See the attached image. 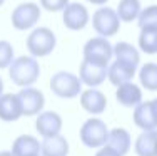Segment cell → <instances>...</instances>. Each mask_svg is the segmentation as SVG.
I'll list each match as a JSON object with an SVG mask.
<instances>
[{"instance_id": "5bb4252c", "label": "cell", "mask_w": 157, "mask_h": 156, "mask_svg": "<svg viewBox=\"0 0 157 156\" xmlns=\"http://www.w3.org/2000/svg\"><path fill=\"white\" fill-rule=\"evenodd\" d=\"M24 116L22 104L17 94H2L0 96V119L12 122Z\"/></svg>"}, {"instance_id": "8992f818", "label": "cell", "mask_w": 157, "mask_h": 156, "mask_svg": "<svg viewBox=\"0 0 157 156\" xmlns=\"http://www.w3.org/2000/svg\"><path fill=\"white\" fill-rule=\"evenodd\" d=\"M92 27L99 34V37H112L121 30V18L117 12L109 7L97 9L92 15Z\"/></svg>"}, {"instance_id": "2e32d148", "label": "cell", "mask_w": 157, "mask_h": 156, "mask_svg": "<svg viewBox=\"0 0 157 156\" xmlns=\"http://www.w3.org/2000/svg\"><path fill=\"white\" fill-rule=\"evenodd\" d=\"M136 67L125 64V62L121 61H115L114 64L109 67V72H107V79L114 84L115 87L122 86V84L127 82H132V77L136 76Z\"/></svg>"}, {"instance_id": "d6a6232c", "label": "cell", "mask_w": 157, "mask_h": 156, "mask_svg": "<svg viewBox=\"0 0 157 156\" xmlns=\"http://www.w3.org/2000/svg\"><path fill=\"white\" fill-rule=\"evenodd\" d=\"M3 2H5V0H0V7H2V5H3Z\"/></svg>"}, {"instance_id": "9a60e30c", "label": "cell", "mask_w": 157, "mask_h": 156, "mask_svg": "<svg viewBox=\"0 0 157 156\" xmlns=\"http://www.w3.org/2000/svg\"><path fill=\"white\" fill-rule=\"evenodd\" d=\"M42 144L32 134H22L12 143L13 156H40Z\"/></svg>"}, {"instance_id": "9c48e42d", "label": "cell", "mask_w": 157, "mask_h": 156, "mask_svg": "<svg viewBox=\"0 0 157 156\" xmlns=\"http://www.w3.org/2000/svg\"><path fill=\"white\" fill-rule=\"evenodd\" d=\"M89 10L85 9V5L82 3H69L63 9V25L69 30H82L85 29V25L89 24Z\"/></svg>"}, {"instance_id": "ffe728a7", "label": "cell", "mask_w": 157, "mask_h": 156, "mask_svg": "<svg viewBox=\"0 0 157 156\" xmlns=\"http://www.w3.org/2000/svg\"><path fill=\"white\" fill-rule=\"evenodd\" d=\"M114 55H115V61H121L125 62V64L132 66V67H139L140 64V54L132 44L129 42H117L114 46Z\"/></svg>"}, {"instance_id": "5b68a950", "label": "cell", "mask_w": 157, "mask_h": 156, "mask_svg": "<svg viewBox=\"0 0 157 156\" xmlns=\"http://www.w3.org/2000/svg\"><path fill=\"white\" fill-rule=\"evenodd\" d=\"M112 55H114V46L105 37H94L84 46V61L109 67Z\"/></svg>"}, {"instance_id": "603a6c76", "label": "cell", "mask_w": 157, "mask_h": 156, "mask_svg": "<svg viewBox=\"0 0 157 156\" xmlns=\"http://www.w3.org/2000/svg\"><path fill=\"white\" fill-rule=\"evenodd\" d=\"M139 79L142 87L147 91H157V64L155 62H145L139 70Z\"/></svg>"}, {"instance_id": "cb8c5ba5", "label": "cell", "mask_w": 157, "mask_h": 156, "mask_svg": "<svg viewBox=\"0 0 157 156\" xmlns=\"http://www.w3.org/2000/svg\"><path fill=\"white\" fill-rule=\"evenodd\" d=\"M139 47L145 54H157V29H140Z\"/></svg>"}, {"instance_id": "83f0119b", "label": "cell", "mask_w": 157, "mask_h": 156, "mask_svg": "<svg viewBox=\"0 0 157 156\" xmlns=\"http://www.w3.org/2000/svg\"><path fill=\"white\" fill-rule=\"evenodd\" d=\"M95 156H121V154H119L117 151H114L110 146H107V144H105V146H102L99 151H97Z\"/></svg>"}, {"instance_id": "f1b7e54d", "label": "cell", "mask_w": 157, "mask_h": 156, "mask_svg": "<svg viewBox=\"0 0 157 156\" xmlns=\"http://www.w3.org/2000/svg\"><path fill=\"white\" fill-rule=\"evenodd\" d=\"M90 3H94V5H104V3H107L109 0H89Z\"/></svg>"}, {"instance_id": "277c9868", "label": "cell", "mask_w": 157, "mask_h": 156, "mask_svg": "<svg viewBox=\"0 0 157 156\" xmlns=\"http://www.w3.org/2000/svg\"><path fill=\"white\" fill-rule=\"evenodd\" d=\"M109 129L107 124L99 118H90L80 128V141L87 148H102L107 143Z\"/></svg>"}, {"instance_id": "44dd1931", "label": "cell", "mask_w": 157, "mask_h": 156, "mask_svg": "<svg viewBox=\"0 0 157 156\" xmlns=\"http://www.w3.org/2000/svg\"><path fill=\"white\" fill-rule=\"evenodd\" d=\"M157 144V129L155 131H142L139 138L136 139L134 150L137 156H154Z\"/></svg>"}, {"instance_id": "ac0fdd59", "label": "cell", "mask_w": 157, "mask_h": 156, "mask_svg": "<svg viewBox=\"0 0 157 156\" xmlns=\"http://www.w3.org/2000/svg\"><path fill=\"white\" fill-rule=\"evenodd\" d=\"M105 144L110 146L114 151H117L121 156H125L130 151V146H132V138H130L127 129L115 128V129H112V131H109Z\"/></svg>"}, {"instance_id": "4dcf8cb0", "label": "cell", "mask_w": 157, "mask_h": 156, "mask_svg": "<svg viewBox=\"0 0 157 156\" xmlns=\"http://www.w3.org/2000/svg\"><path fill=\"white\" fill-rule=\"evenodd\" d=\"M0 156H13L12 151H0Z\"/></svg>"}, {"instance_id": "ba28073f", "label": "cell", "mask_w": 157, "mask_h": 156, "mask_svg": "<svg viewBox=\"0 0 157 156\" xmlns=\"http://www.w3.org/2000/svg\"><path fill=\"white\" fill-rule=\"evenodd\" d=\"M18 99L22 104V111H24V116H37V114L42 113L44 104H45V98H44V92L37 87H24L18 91Z\"/></svg>"}, {"instance_id": "52a82bcc", "label": "cell", "mask_w": 157, "mask_h": 156, "mask_svg": "<svg viewBox=\"0 0 157 156\" xmlns=\"http://www.w3.org/2000/svg\"><path fill=\"white\" fill-rule=\"evenodd\" d=\"M12 25L17 30H29L40 20V7L33 2L20 3L12 12Z\"/></svg>"}, {"instance_id": "8fae6325", "label": "cell", "mask_w": 157, "mask_h": 156, "mask_svg": "<svg viewBox=\"0 0 157 156\" xmlns=\"http://www.w3.org/2000/svg\"><path fill=\"white\" fill-rule=\"evenodd\" d=\"M80 106L89 114L99 116L107 107V98L99 89H85L80 92Z\"/></svg>"}, {"instance_id": "6da1fadb", "label": "cell", "mask_w": 157, "mask_h": 156, "mask_svg": "<svg viewBox=\"0 0 157 156\" xmlns=\"http://www.w3.org/2000/svg\"><path fill=\"white\" fill-rule=\"evenodd\" d=\"M9 76L15 86L18 87H30L37 82L40 76V66L35 57L32 55H20L13 59L9 67Z\"/></svg>"}, {"instance_id": "484cf974", "label": "cell", "mask_w": 157, "mask_h": 156, "mask_svg": "<svg viewBox=\"0 0 157 156\" xmlns=\"http://www.w3.org/2000/svg\"><path fill=\"white\" fill-rule=\"evenodd\" d=\"M13 62V47L9 40H0V69L10 67Z\"/></svg>"}, {"instance_id": "4316f807", "label": "cell", "mask_w": 157, "mask_h": 156, "mask_svg": "<svg viewBox=\"0 0 157 156\" xmlns=\"http://www.w3.org/2000/svg\"><path fill=\"white\" fill-rule=\"evenodd\" d=\"M69 3H70L69 0H40L42 9L48 10V12H60Z\"/></svg>"}, {"instance_id": "4fadbf2b", "label": "cell", "mask_w": 157, "mask_h": 156, "mask_svg": "<svg viewBox=\"0 0 157 156\" xmlns=\"http://www.w3.org/2000/svg\"><path fill=\"white\" fill-rule=\"evenodd\" d=\"M134 122L142 131H155L157 119H155L152 101H145V102H140L139 106H136V109H134Z\"/></svg>"}, {"instance_id": "f546056e", "label": "cell", "mask_w": 157, "mask_h": 156, "mask_svg": "<svg viewBox=\"0 0 157 156\" xmlns=\"http://www.w3.org/2000/svg\"><path fill=\"white\" fill-rule=\"evenodd\" d=\"M152 106H154V113H155V119H157V98L152 99Z\"/></svg>"}, {"instance_id": "30bf717a", "label": "cell", "mask_w": 157, "mask_h": 156, "mask_svg": "<svg viewBox=\"0 0 157 156\" xmlns=\"http://www.w3.org/2000/svg\"><path fill=\"white\" fill-rule=\"evenodd\" d=\"M107 72H109V67H105V66L84 61L80 64V69H78V79H80L82 84L94 89L107 79Z\"/></svg>"}, {"instance_id": "7402d4cb", "label": "cell", "mask_w": 157, "mask_h": 156, "mask_svg": "<svg viewBox=\"0 0 157 156\" xmlns=\"http://www.w3.org/2000/svg\"><path fill=\"white\" fill-rule=\"evenodd\" d=\"M121 22H134L137 20L142 12L140 0H121L115 9Z\"/></svg>"}, {"instance_id": "1f68e13d", "label": "cell", "mask_w": 157, "mask_h": 156, "mask_svg": "<svg viewBox=\"0 0 157 156\" xmlns=\"http://www.w3.org/2000/svg\"><path fill=\"white\" fill-rule=\"evenodd\" d=\"M2 94H3V81L0 79V96H2Z\"/></svg>"}, {"instance_id": "d4e9b609", "label": "cell", "mask_w": 157, "mask_h": 156, "mask_svg": "<svg viewBox=\"0 0 157 156\" xmlns=\"http://www.w3.org/2000/svg\"><path fill=\"white\" fill-rule=\"evenodd\" d=\"M137 24L140 29H157V5H149L142 9Z\"/></svg>"}, {"instance_id": "7a4b0ae2", "label": "cell", "mask_w": 157, "mask_h": 156, "mask_svg": "<svg viewBox=\"0 0 157 156\" xmlns=\"http://www.w3.org/2000/svg\"><path fill=\"white\" fill-rule=\"evenodd\" d=\"M50 89L55 96H59L62 99H74L82 92V82L75 74L60 70V72L52 76Z\"/></svg>"}, {"instance_id": "d6986e66", "label": "cell", "mask_w": 157, "mask_h": 156, "mask_svg": "<svg viewBox=\"0 0 157 156\" xmlns=\"http://www.w3.org/2000/svg\"><path fill=\"white\" fill-rule=\"evenodd\" d=\"M42 148H40V156H67L69 154V141L62 134L52 136V138H44Z\"/></svg>"}, {"instance_id": "836d02e7", "label": "cell", "mask_w": 157, "mask_h": 156, "mask_svg": "<svg viewBox=\"0 0 157 156\" xmlns=\"http://www.w3.org/2000/svg\"><path fill=\"white\" fill-rule=\"evenodd\" d=\"M154 156H157V144H155V153H154Z\"/></svg>"}, {"instance_id": "e0dca14e", "label": "cell", "mask_w": 157, "mask_h": 156, "mask_svg": "<svg viewBox=\"0 0 157 156\" xmlns=\"http://www.w3.org/2000/svg\"><path fill=\"white\" fill-rule=\"evenodd\" d=\"M115 98L119 104L125 107H136L142 102V89L134 82H127L117 87L115 91Z\"/></svg>"}, {"instance_id": "3957f363", "label": "cell", "mask_w": 157, "mask_h": 156, "mask_svg": "<svg viewBox=\"0 0 157 156\" xmlns=\"http://www.w3.org/2000/svg\"><path fill=\"white\" fill-rule=\"evenodd\" d=\"M55 34L48 27L33 29L32 34L27 37V49L32 57H45L55 49Z\"/></svg>"}, {"instance_id": "7c38bea8", "label": "cell", "mask_w": 157, "mask_h": 156, "mask_svg": "<svg viewBox=\"0 0 157 156\" xmlns=\"http://www.w3.org/2000/svg\"><path fill=\"white\" fill-rule=\"evenodd\" d=\"M35 128H37V133L40 136H44V138L57 136V134H60V129H62V118L57 113H54V111L40 113L37 116Z\"/></svg>"}]
</instances>
